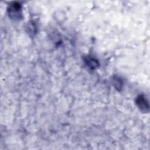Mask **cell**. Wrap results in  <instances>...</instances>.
I'll use <instances>...</instances> for the list:
<instances>
[{
	"label": "cell",
	"instance_id": "6da1fadb",
	"mask_svg": "<svg viewBox=\"0 0 150 150\" xmlns=\"http://www.w3.org/2000/svg\"><path fill=\"white\" fill-rule=\"evenodd\" d=\"M9 16L14 20H19L22 18V6L18 2H13L8 8Z\"/></svg>",
	"mask_w": 150,
	"mask_h": 150
},
{
	"label": "cell",
	"instance_id": "277c9868",
	"mask_svg": "<svg viewBox=\"0 0 150 150\" xmlns=\"http://www.w3.org/2000/svg\"><path fill=\"white\" fill-rule=\"evenodd\" d=\"M113 84L117 90H121L122 87V81L118 76H114L113 77Z\"/></svg>",
	"mask_w": 150,
	"mask_h": 150
},
{
	"label": "cell",
	"instance_id": "7a4b0ae2",
	"mask_svg": "<svg viewBox=\"0 0 150 150\" xmlns=\"http://www.w3.org/2000/svg\"><path fill=\"white\" fill-rule=\"evenodd\" d=\"M136 104L139 110L143 112H148L149 111V104L146 98L143 95L138 96L136 98Z\"/></svg>",
	"mask_w": 150,
	"mask_h": 150
},
{
	"label": "cell",
	"instance_id": "3957f363",
	"mask_svg": "<svg viewBox=\"0 0 150 150\" xmlns=\"http://www.w3.org/2000/svg\"><path fill=\"white\" fill-rule=\"evenodd\" d=\"M85 62L86 65L88 67V68L91 69H96L97 67H98V62L96 59L93 57H87L85 59Z\"/></svg>",
	"mask_w": 150,
	"mask_h": 150
}]
</instances>
